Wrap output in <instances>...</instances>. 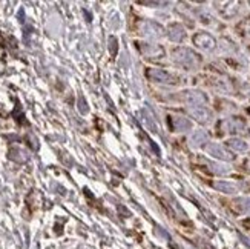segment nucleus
<instances>
[{
    "label": "nucleus",
    "instance_id": "nucleus-1",
    "mask_svg": "<svg viewBox=\"0 0 250 249\" xmlns=\"http://www.w3.org/2000/svg\"><path fill=\"white\" fill-rule=\"evenodd\" d=\"M173 56H175V60L180 65H183V67H188V68L195 67V65H198V62H200L197 54H195L193 51H190V49H188V48L177 49L175 52H173Z\"/></svg>",
    "mask_w": 250,
    "mask_h": 249
},
{
    "label": "nucleus",
    "instance_id": "nucleus-2",
    "mask_svg": "<svg viewBox=\"0 0 250 249\" xmlns=\"http://www.w3.org/2000/svg\"><path fill=\"white\" fill-rule=\"evenodd\" d=\"M206 151H208V154L218 158V160H224V161H230L235 158V156H232V153L227 151V148L221 146L220 143H209L206 146Z\"/></svg>",
    "mask_w": 250,
    "mask_h": 249
},
{
    "label": "nucleus",
    "instance_id": "nucleus-3",
    "mask_svg": "<svg viewBox=\"0 0 250 249\" xmlns=\"http://www.w3.org/2000/svg\"><path fill=\"white\" fill-rule=\"evenodd\" d=\"M193 43L198 48L204 49V51H212L215 48V45H216L215 39L210 34H208V32H198V34H195Z\"/></svg>",
    "mask_w": 250,
    "mask_h": 249
},
{
    "label": "nucleus",
    "instance_id": "nucleus-4",
    "mask_svg": "<svg viewBox=\"0 0 250 249\" xmlns=\"http://www.w3.org/2000/svg\"><path fill=\"white\" fill-rule=\"evenodd\" d=\"M189 111H190L192 117L197 118V120L201 122V123H208V122H210V118H212L210 111L206 106H190Z\"/></svg>",
    "mask_w": 250,
    "mask_h": 249
},
{
    "label": "nucleus",
    "instance_id": "nucleus-5",
    "mask_svg": "<svg viewBox=\"0 0 250 249\" xmlns=\"http://www.w3.org/2000/svg\"><path fill=\"white\" fill-rule=\"evenodd\" d=\"M147 77L154 82H160V83H173V79L170 75L163 71V69H149L147 71Z\"/></svg>",
    "mask_w": 250,
    "mask_h": 249
},
{
    "label": "nucleus",
    "instance_id": "nucleus-6",
    "mask_svg": "<svg viewBox=\"0 0 250 249\" xmlns=\"http://www.w3.org/2000/svg\"><path fill=\"white\" fill-rule=\"evenodd\" d=\"M186 100L192 106H204L206 103H208V99H206V95L203 92H198V91L188 92L186 94Z\"/></svg>",
    "mask_w": 250,
    "mask_h": 249
},
{
    "label": "nucleus",
    "instance_id": "nucleus-7",
    "mask_svg": "<svg viewBox=\"0 0 250 249\" xmlns=\"http://www.w3.org/2000/svg\"><path fill=\"white\" fill-rule=\"evenodd\" d=\"M170 125L173 131H188L190 129V122L184 117H170Z\"/></svg>",
    "mask_w": 250,
    "mask_h": 249
},
{
    "label": "nucleus",
    "instance_id": "nucleus-8",
    "mask_svg": "<svg viewBox=\"0 0 250 249\" xmlns=\"http://www.w3.org/2000/svg\"><path fill=\"white\" fill-rule=\"evenodd\" d=\"M213 188L215 189H218L221 192H226V194H233L238 191L236 185H233V183L230 181H226V180H218V181H215L213 183Z\"/></svg>",
    "mask_w": 250,
    "mask_h": 249
},
{
    "label": "nucleus",
    "instance_id": "nucleus-9",
    "mask_svg": "<svg viewBox=\"0 0 250 249\" xmlns=\"http://www.w3.org/2000/svg\"><path fill=\"white\" fill-rule=\"evenodd\" d=\"M227 146L233 151H236V153H246V151L249 149V145L241 138H229L227 140Z\"/></svg>",
    "mask_w": 250,
    "mask_h": 249
},
{
    "label": "nucleus",
    "instance_id": "nucleus-10",
    "mask_svg": "<svg viewBox=\"0 0 250 249\" xmlns=\"http://www.w3.org/2000/svg\"><path fill=\"white\" fill-rule=\"evenodd\" d=\"M169 37L173 42H181L184 37H186V32H184V29L180 25H172L169 28Z\"/></svg>",
    "mask_w": 250,
    "mask_h": 249
},
{
    "label": "nucleus",
    "instance_id": "nucleus-11",
    "mask_svg": "<svg viewBox=\"0 0 250 249\" xmlns=\"http://www.w3.org/2000/svg\"><path fill=\"white\" fill-rule=\"evenodd\" d=\"M206 142H208V134H206L204 131H195L190 137V143L193 146H200Z\"/></svg>",
    "mask_w": 250,
    "mask_h": 249
},
{
    "label": "nucleus",
    "instance_id": "nucleus-12",
    "mask_svg": "<svg viewBox=\"0 0 250 249\" xmlns=\"http://www.w3.org/2000/svg\"><path fill=\"white\" fill-rule=\"evenodd\" d=\"M227 128H229L230 133H241L243 129H246V125L240 118H232V120L227 123Z\"/></svg>",
    "mask_w": 250,
    "mask_h": 249
},
{
    "label": "nucleus",
    "instance_id": "nucleus-13",
    "mask_svg": "<svg viewBox=\"0 0 250 249\" xmlns=\"http://www.w3.org/2000/svg\"><path fill=\"white\" fill-rule=\"evenodd\" d=\"M226 6L227 8H224L223 9V16L224 17H232V16H235L236 13H238V3L236 2H229V3H226Z\"/></svg>",
    "mask_w": 250,
    "mask_h": 249
},
{
    "label": "nucleus",
    "instance_id": "nucleus-14",
    "mask_svg": "<svg viewBox=\"0 0 250 249\" xmlns=\"http://www.w3.org/2000/svg\"><path fill=\"white\" fill-rule=\"evenodd\" d=\"M238 203H241V209L250 211V199H241V200H236Z\"/></svg>",
    "mask_w": 250,
    "mask_h": 249
},
{
    "label": "nucleus",
    "instance_id": "nucleus-15",
    "mask_svg": "<svg viewBox=\"0 0 250 249\" xmlns=\"http://www.w3.org/2000/svg\"><path fill=\"white\" fill-rule=\"evenodd\" d=\"M79 110H80L83 114L88 113V108H86V103H84V99H83V97H80V106H79Z\"/></svg>",
    "mask_w": 250,
    "mask_h": 249
},
{
    "label": "nucleus",
    "instance_id": "nucleus-16",
    "mask_svg": "<svg viewBox=\"0 0 250 249\" xmlns=\"http://www.w3.org/2000/svg\"><path fill=\"white\" fill-rule=\"evenodd\" d=\"M247 168H249V169H250V160H249V161H247Z\"/></svg>",
    "mask_w": 250,
    "mask_h": 249
}]
</instances>
